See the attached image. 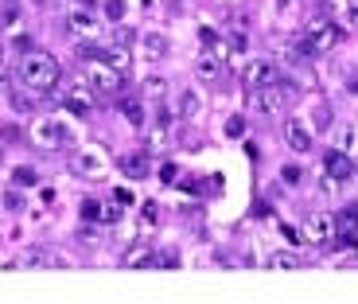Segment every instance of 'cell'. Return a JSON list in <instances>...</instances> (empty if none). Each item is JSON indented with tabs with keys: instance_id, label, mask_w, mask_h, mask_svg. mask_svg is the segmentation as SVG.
Masks as SVG:
<instances>
[{
	"instance_id": "39",
	"label": "cell",
	"mask_w": 358,
	"mask_h": 304,
	"mask_svg": "<svg viewBox=\"0 0 358 304\" xmlns=\"http://www.w3.org/2000/svg\"><path fill=\"white\" fill-rule=\"evenodd\" d=\"M16 184H36V172H16Z\"/></svg>"
},
{
	"instance_id": "10",
	"label": "cell",
	"mask_w": 358,
	"mask_h": 304,
	"mask_svg": "<svg viewBox=\"0 0 358 304\" xmlns=\"http://www.w3.org/2000/svg\"><path fill=\"white\" fill-rule=\"evenodd\" d=\"M94 98H98V90L90 86L86 78H82V82H71V86L63 90L66 109H74V113H86V109H94Z\"/></svg>"
},
{
	"instance_id": "24",
	"label": "cell",
	"mask_w": 358,
	"mask_h": 304,
	"mask_svg": "<svg viewBox=\"0 0 358 304\" xmlns=\"http://www.w3.org/2000/svg\"><path fill=\"white\" fill-rule=\"evenodd\" d=\"M121 211H125V207L117 203H101V226H109V223H121Z\"/></svg>"
},
{
	"instance_id": "9",
	"label": "cell",
	"mask_w": 358,
	"mask_h": 304,
	"mask_svg": "<svg viewBox=\"0 0 358 304\" xmlns=\"http://www.w3.org/2000/svg\"><path fill=\"white\" fill-rule=\"evenodd\" d=\"M242 82L250 90H265L277 82V63L273 59H250V63L242 67Z\"/></svg>"
},
{
	"instance_id": "28",
	"label": "cell",
	"mask_w": 358,
	"mask_h": 304,
	"mask_svg": "<svg viewBox=\"0 0 358 304\" xmlns=\"http://www.w3.org/2000/svg\"><path fill=\"white\" fill-rule=\"evenodd\" d=\"M320 191H323V195H339V179L323 172V179H320Z\"/></svg>"
},
{
	"instance_id": "33",
	"label": "cell",
	"mask_w": 358,
	"mask_h": 304,
	"mask_svg": "<svg viewBox=\"0 0 358 304\" xmlns=\"http://www.w3.org/2000/svg\"><path fill=\"white\" fill-rule=\"evenodd\" d=\"M226 43H230V51H245V32H230Z\"/></svg>"
},
{
	"instance_id": "40",
	"label": "cell",
	"mask_w": 358,
	"mask_h": 304,
	"mask_svg": "<svg viewBox=\"0 0 358 304\" xmlns=\"http://www.w3.org/2000/svg\"><path fill=\"white\" fill-rule=\"evenodd\" d=\"M144 223H148V226L156 223V207H152V203H144Z\"/></svg>"
},
{
	"instance_id": "19",
	"label": "cell",
	"mask_w": 358,
	"mask_h": 304,
	"mask_svg": "<svg viewBox=\"0 0 358 304\" xmlns=\"http://www.w3.org/2000/svg\"><path fill=\"white\" fill-rule=\"evenodd\" d=\"M141 102L144 98H125V102H121V113H125L129 125H136V129L144 125V106H141Z\"/></svg>"
},
{
	"instance_id": "7",
	"label": "cell",
	"mask_w": 358,
	"mask_h": 304,
	"mask_svg": "<svg viewBox=\"0 0 358 304\" xmlns=\"http://www.w3.org/2000/svg\"><path fill=\"white\" fill-rule=\"evenodd\" d=\"M66 32H71L74 39H82V43H98L106 27H101V20L90 8H74L71 16H66Z\"/></svg>"
},
{
	"instance_id": "3",
	"label": "cell",
	"mask_w": 358,
	"mask_h": 304,
	"mask_svg": "<svg viewBox=\"0 0 358 304\" xmlns=\"http://www.w3.org/2000/svg\"><path fill=\"white\" fill-rule=\"evenodd\" d=\"M253 106H257V113H265V117H280V113H288V106L296 102V90L288 86V82H273V86H265V90H253Z\"/></svg>"
},
{
	"instance_id": "18",
	"label": "cell",
	"mask_w": 358,
	"mask_h": 304,
	"mask_svg": "<svg viewBox=\"0 0 358 304\" xmlns=\"http://www.w3.org/2000/svg\"><path fill=\"white\" fill-rule=\"evenodd\" d=\"M164 94H168V82H164L160 74H152V78H144V82H141V98H148V102H160Z\"/></svg>"
},
{
	"instance_id": "8",
	"label": "cell",
	"mask_w": 358,
	"mask_h": 304,
	"mask_svg": "<svg viewBox=\"0 0 358 304\" xmlns=\"http://www.w3.org/2000/svg\"><path fill=\"white\" fill-rule=\"evenodd\" d=\"M335 234H339V219H335V215H327V211H315V215H308V223H304V238H308V242H315V246H327Z\"/></svg>"
},
{
	"instance_id": "41",
	"label": "cell",
	"mask_w": 358,
	"mask_h": 304,
	"mask_svg": "<svg viewBox=\"0 0 358 304\" xmlns=\"http://www.w3.org/2000/svg\"><path fill=\"white\" fill-rule=\"evenodd\" d=\"M347 90H350V94H358V74H350V82H347Z\"/></svg>"
},
{
	"instance_id": "37",
	"label": "cell",
	"mask_w": 358,
	"mask_h": 304,
	"mask_svg": "<svg viewBox=\"0 0 358 304\" xmlns=\"http://www.w3.org/2000/svg\"><path fill=\"white\" fill-rule=\"evenodd\" d=\"M4 207H16V211H20V207H24V195H20V191H8V199H4Z\"/></svg>"
},
{
	"instance_id": "13",
	"label": "cell",
	"mask_w": 358,
	"mask_h": 304,
	"mask_svg": "<svg viewBox=\"0 0 358 304\" xmlns=\"http://www.w3.org/2000/svg\"><path fill=\"white\" fill-rule=\"evenodd\" d=\"M323 172L335 179H350L355 176V160H350L343 148H327V156H323Z\"/></svg>"
},
{
	"instance_id": "44",
	"label": "cell",
	"mask_w": 358,
	"mask_h": 304,
	"mask_svg": "<svg viewBox=\"0 0 358 304\" xmlns=\"http://www.w3.org/2000/svg\"><path fill=\"white\" fill-rule=\"evenodd\" d=\"M0 160H4V148H0Z\"/></svg>"
},
{
	"instance_id": "4",
	"label": "cell",
	"mask_w": 358,
	"mask_h": 304,
	"mask_svg": "<svg viewBox=\"0 0 358 304\" xmlns=\"http://www.w3.org/2000/svg\"><path fill=\"white\" fill-rule=\"evenodd\" d=\"M31 141L39 144V148H63L66 141H71V125H66L63 117H36L31 121Z\"/></svg>"
},
{
	"instance_id": "30",
	"label": "cell",
	"mask_w": 358,
	"mask_h": 304,
	"mask_svg": "<svg viewBox=\"0 0 358 304\" xmlns=\"http://www.w3.org/2000/svg\"><path fill=\"white\" fill-rule=\"evenodd\" d=\"M339 148H343V152L355 148V129H350V125H343V129H339Z\"/></svg>"
},
{
	"instance_id": "14",
	"label": "cell",
	"mask_w": 358,
	"mask_h": 304,
	"mask_svg": "<svg viewBox=\"0 0 358 304\" xmlns=\"http://www.w3.org/2000/svg\"><path fill=\"white\" fill-rule=\"evenodd\" d=\"M101 59H106L113 71H121V74L133 71V51H129V43H109L106 51H101Z\"/></svg>"
},
{
	"instance_id": "32",
	"label": "cell",
	"mask_w": 358,
	"mask_h": 304,
	"mask_svg": "<svg viewBox=\"0 0 358 304\" xmlns=\"http://www.w3.org/2000/svg\"><path fill=\"white\" fill-rule=\"evenodd\" d=\"M152 265H164V269H168V265H179V254H176V250H164V254H156Z\"/></svg>"
},
{
	"instance_id": "20",
	"label": "cell",
	"mask_w": 358,
	"mask_h": 304,
	"mask_svg": "<svg viewBox=\"0 0 358 304\" xmlns=\"http://www.w3.org/2000/svg\"><path fill=\"white\" fill-rule=\"evenodd\" d=\"M339 16L347 24V32H358V0H339Z\"/></svg>"
},
{
	"instance_id": "42",
	"label": "cell",
	"mask_w": 358,
	"mask_h": 304,
	"mask_svg": "<svg viewBox=\"0 0 358 304\" xmlns=\"http://www.w3.org/2000/svg\"><path fill=\"white\" fill-rule=\"evenodd\" d=\"M0 90H8V74L0 71Z\"/></svg>"
},
{
	"instance_id": "26",
	"label": "cell",
	"mask_w": 358,
	"mask_h": 304,
	"mask_svg": "<svg viewBox=\"0 0 358 304\" xmlns=\"http://www.w3.org/2000/svg\"><path fill=\"white\" fill-rule=\"evenodd\" d=\"M268 265H273V269H292L296 265V254L280 250V254H273V258H268Z\"/></svg>"
},
{
	"instance_id": "21",
	"label": "cell",
	"mask_w": 358,
	"mask_h": 304,
	"mask_svg": "<svg viewBox=\"0 0 358 304\" xmlns=\"http://www.w3.org/2000/svg\"><path fill=\"white\" fill-rule=\"evenodd\" d=\"M78 242H82V246H101V223L78 226Z\"/></svg>"
},
{
	"instance_id": "6",
	"label": "cell",
	"mask_w": 358,
	"mask_h": 304,
	"mask_svg": "<svg viewBox=\"0 0 358 304\" xmlns=\"http://www.w3.org/2000/svg\"><path fill=\"white\" fill-rule=\"evenodd\" d=\"M121 78H125V74L113 71L106 59H94V63L86 67V82L98 90V98H109V94H117V90H121Z\"/></svg>"
},
{
	"instance_id": "11",
	"label": "cell",
	"mask_w": 358,
	"mask_h": 304,
	"mask_svg": "<svg viewBox=\"0 0 358 304\" xmlns=\"http://www.w3.org/2000/svg\"><path fill=\"white\" fill-rule=\"evenodd\" d=\"M285 144L296 152V156L312 152V129H308L300 117H288V121H285Z\"/></svg>"
},
{
	"instance_id": "29",
	"label": "cell",
	"mask_w": 358,
	"mask_h": 304,
	"mask_svg": "<svg viewBox=\"0 0 358 304\" xmlns=\"http://www.w3.org/2000/svg\"><path fill=\"white\" fill-rule=\"evenodd\" d=\"M136 39H141V36H136L133 27H117V32H113V43H136Z\"/></svg>"
},
{
	"instance_id": "23",
	"label": "cell",
	"mask_w": 358,
	"mask_h": 304,
	"mask_svg": "<svg viewBox=\"0 0 358 304\" xmlns=\"http://www.w3.org/2000/svg\"><path fill=\"white\" fill-rule=\"evenodd\" d=\"M195 109H199V94L195 90H183L179 94V117H195Z\"/></svg>"
},
{
	"instance_id": "15",
	"label": "cell",
	"mask_w": 358,
	"mask_h": 304,
	"mask_svg": "<svg viewBox=\"0 0 358 304\" xmlns=\"http://www.w3.org/2000/svg\"><path fill=\"white\" fill-rule=\"evenodd\" d=\"M195 71H199V78H203V82H210V86H215V82L222 78V59H218V55H210V51H203V55H199Z\"/></svg>"
},
{
	"instance_id": "38",
	"label": "cell",
	"mask_w": 358,
	"mask_h": 304,
	"mask_svg": "<svg viewBox=\"0 0 358 304\" xmlns=\"http://www.w3.org/2000/svg\"><path fill=\"white\" fill-rule=\"evenodd\" d=\"M0 24H20V8H8L4 16H0Z\"/></svg>"
},
{
	"instance_id": "22",
	"label": "cell",
	"mask_w": 358,
	"mask_h": 304,
	"mask_svg": "<svg viewBox=\"0 0 358 304\" xmlns=\"http://www.w3.org/2000/svg\"><path fill=\"white\" fill-rule=\"evenodd\" d=\"M101 12H106L109 24H121L125 20V0H101Z\"/></svg>"
},
{
	"instance_id": "36",
	"label": "cell",
	"mask_w": 358,
	"mask_h": 304,
	"mask_svg": "<svg viewBox=\"0 0 358 304\" xmlns=\"http://www.w3.org/2000/svg\"><path fill=\"white\" fill-rule=\"evenodd\" d=\"M55 195H59L55 188H39V203H43V207H51V203H55Z\"/></svg>"
},
{
	"instance_id": "5",
	"label": "cell",
	"mask_w": 358,
	"mask_h": 304,
	"mask_svg": "<svg viewBox=\"0 0 358 304\" xmlns=\"http://www.w3.org/2000/svg\"><path fill=\"white\" fill-rule=\"evenodd\" d=\"M71 168L78 172L82 179H101L109 172V156H106V148H98V144H86V148L74 152Z\"/></svg>"
},
{
	"instance_id": "35",
	"label": "cell",
	"mask_w": 358,
	"mask_h": 304,
	"mask_svg": "<svg viewBox=\"0 0 358 304\" xmlns=\"http://www.w3.org/2000/svg\"><path fill=\"white\" fill-rule=\"evenodd\" d=\"M176 176H179V168H176V164H164V168H160V179H164V184H171Z\"/></svg>"
},
{
	"instance_id": "25",
	"label": "cell",
	"mask_w": 358,
	"mask_h": 304,
	"mask_svg": "<svg viewBox=\"0 0 358 304\" xmlns=\"http://www.w3.org/2000/svg\"><path fill=\"white\" fill-rule=\"evenodd\" d=\"M226 137H230V141H242L245 137V117H230V121H226V129H222Z\"/></svg>"
},
{
	"instance_id": "1",
	"label": "cell",
	"mask_w": 358,
	"mask_h": 304,
	"mask_svg": "<svg viewBox=\"0 0 358 304\" xmlns=\"http://www.w3.org/2000/svg\"><path fill=\"white\" fill-rule=\"evenodd\" d=\"M59 78H63V71H59V59H55V55H47V51L20 55V82H24L27 90L47 94V90L59 86Z\"/></svg>"
},
{
	"instance_id": "12",
	"label": "cell",
	"mask_w": 358,
	"mask_h": 304,
	"mask_svg": "<svg viewBox=\"0 0 358 304\" xmlns=\"http://www.w3.org/2000/svg\"><path fill=\"white\" fill-rule=\"evenodd\" d=\"M136 47H141V59H148V63H160L164 55H168V36H164V32H141Z\"/></svg>"
},
{
	"instance_id": "34",
	"label": "cell",
	"mask_w": 358,
	"mask_h": 304,
	"mask_svg": "<svg viewBox=\"0 0 358 304\" xmlns=\"http://www.w3.org/2000/svg\"><path fill=\"white\" fill-rule=\"evenodd\" d=\"M113 199H117L121 207H133V203H136V195H133L129 188H117V191H113Z\"/></svg>"
},
{
	"instance_id": "31",
	"label": "cell",
	"mask_w": 358,
	"mask_h": 304,
	"mask_svg": "<svg viewBox=\"0 0 358 304\" xmlns=\"http://www.w3.org/2000/svg\"><path fill=\"white\" fill-rule=\"evenodd\" d=\"M280 176H285V184H300V179H304V168H300V164H288Z\"/></svg>"
},
{
	"instance_id": "17",
	"label": "cell",
	"mask_w": 358,
	"mask_h": 304,
	"mask_svg": "<svg viewBox=\"0 0 358 304\" xmlns=\"http://www.w3.org/2000/svg\"><path fill=\"white\" fill-rule=\"evenodd\" d=\"M156 261V254L148 250V246H133V250L125 254V261H121V265L125 269H141V265H152Z\"/></svg>"
},
{
	"instance_id": "43",
	"label": "cell",
	"mask_w": 358,
	"mask_h": 304,
	"mask_svg": "<svg viewBox=\"0 0 358 304\" xmlns=\"http://www.w3.org/2000/svg\"><path fill=\"white\" fill-rule=\"evenodd\" d=\"M0 59H4V43H0Z\"/></svg>"
},
{
	"instance_id": "27",
	"label": "cell",
	"mask_w": 358,
	"mask_h": 304,
	"mask_svg": "<svg viewBox=\"0 0 358 304\" xmlns=\"http://www.w3.org/2000/svg\"><path fill=\"white\" fill-rule=\"evenodd\" d=\"M82 215H86V223H101V203L98 199H86L82 203Z\"/></svg>"
},
{
	"instance_id": "2",
	"label": "cell",
	"mask_w": 358,
	"mask_h": 304,
	"mask_svg": "<svg viewBox=\"0 0 358 304\" xmlns=\"http://www.w3.org/2000/svg\"><path fill=\"white\" fill-rule=\"evenodd\" d=\"M300 43H304L312 55H327V51H335V47L343 43V27L335 24V20H327V16H312Z\"/></svg>"
},
{
	"instance_id": "16",
	"label": "cell",
	"mask_w": 358,
	"mask_h": 304,
	"mask_svg": "<svg viewBox=\"0 0 358 304\" xmlns=\"http://www.w3.org/2000/svg\"><path fill=\"white\" fill-rule=\"evenodd\" d=\"M121 172H125L129 179H136V176H148V156H144V152H129L125 160H121Z\"/></svg>"
}]
</instances>
